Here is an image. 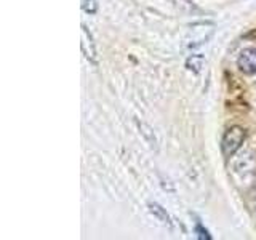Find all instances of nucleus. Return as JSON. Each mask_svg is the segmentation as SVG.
Listing matches in <instances>:
<instances>
[{
  "instance_id": "39448f33",
  "label": "nucleus",
  "mask_w": 256,
  "mask_h": 240,
  "mask_svg": "<svg viewBox=\"0 0 256 240\" xmlns=\"http://www.w3.org/2000/svg\"><path fill=\"white\" fill-rule=\"evenodd\" d=\"M202 64H204V58H202V56H192V58L188 60V68L194 66L192 69H194L196 72L200 70V68H202ZM192 69H190V70H192Z\"/></svg>"
},
{
  "instance_id": "20e7f679",
  "label": "nucleus",
  "mask_w": 256,
  "mask_h": 240,
  "mask_svg": "<svg viewBox=\"0 0 256 240\" xmlns=\"http://www.w3.org/2000/svg\"><path fill=\"white\" fill-rule=\"evenodd\" d=\"M150 212L154 213L158 220H162V222H170V218H168V214L162 210V206H158L157 204H150Z\"/></svg>"
},
{
  "instance_id": "f03ea898",
  "label": "nucleus",
  "mask_w": 256,
  "mask_h": 240,
  "mask_svg": "<svg viewBox=\"0 0 256 240\" xmlns=\"http://www.w3.org/2000/svg\"><path fill=\"white\" fill-rule=\"evenodd\" d=\"M238 69L246 76H256V46L245 48V50L240 53L238 60Z\"/></svg>"
},
{
  "instance_id": "f257e3e1",
  "label": "nucleus",
  "mask_w": 256,
  "mask_h": 240,
  "mask_svg": "<svg viewBox=\"0 0 256 240\" xmlns=\"http://www.w3.org/2000/svg\"><path fill=\"white\" fill-rule=\"evenodd\" d=\"M245 130L242 126H230L229 130L224 133L221 140V150L224 157H232L236 152L242 148L245 141Z\"/></svg>"
},
{
  "instance_id": "7ed1b4c3",
  "label": "nucleus",
  "mask_w": 256,
  "mask_h": 240,
  "mask_svg": "<svg viewBox=\"0 0 256 240\" xmlns=\"http://www.w3.org/2000/svg\"><path fill=\"white\" fill-rule=\"evenodd\" d=\"M82 48H85V50H82L85 58L90 60L92 62H96V50H94L93 38H92V34L88 32V29L85 26H82Z\"/></svg>"
},
{
  "instance_id": "423d86ee",
  "label": "nucleus",
  "mask_w": 256,
  "mask_h": 240,
  "mask_svg": "<svg viewBox=\"0 0 256 240\" xmlns=\"http://www.w3.org/2000/svg\"><path fill=\"white\" fill-rule=\"evenodd\" d=\"M82 8L86 12V13H96L98 10V4H96V0H82Z\"/></svg>"
},
{
  "instance_id": "0eeeda50",
  "label": "nucleus",
  "mask_w": 256,
  "mask_h": 240,
  "mask_svg": "<svg viewBox=\"0 0 256 240\" xmlns=\"http://www.w3.org/2000/svg\"><path fill=\"white\" fill-rule=\"evenodd\" d=\"M196 232L198 234V238H206V240H210L212 237H210V234H208V230L206 229H204L200 224H197L196 226Z\"/></svg>"
}]
</instances>
